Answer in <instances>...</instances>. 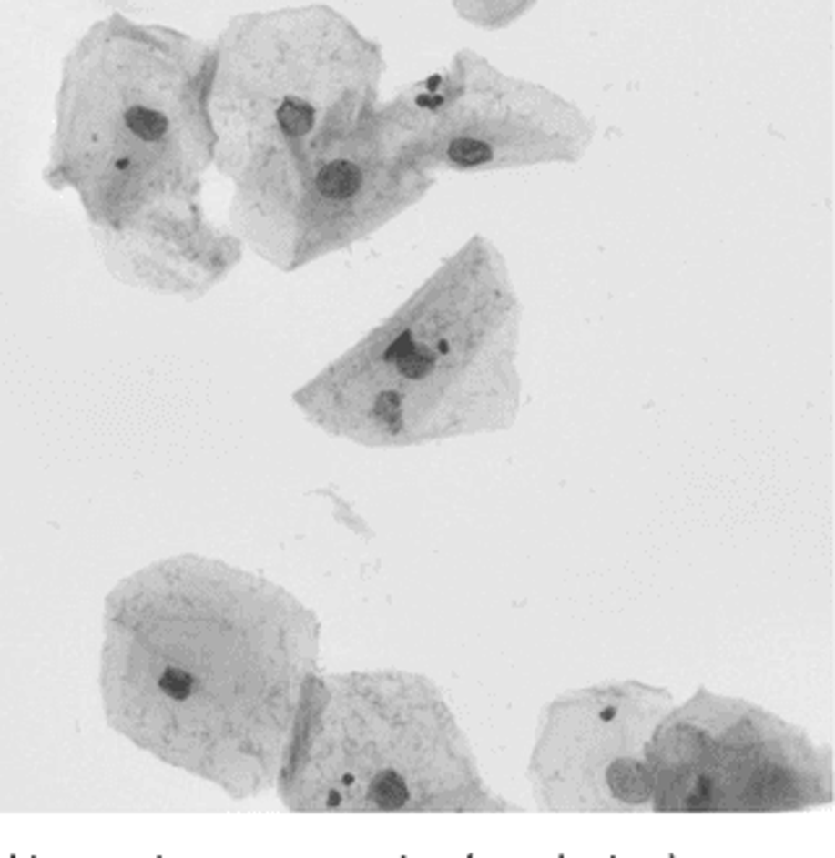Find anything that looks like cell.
Segmentation results:
<instances>
[{"mask_svg": "<svg viewBox=\"0 0 835 858\" xmlns=\"http://www.w3.org/2000/svg\"><path fill=\"white\" fill-rule=\"evenodd\" d=\"M194 676L188 671H180V668H168L162 676H159V689L173 697V700H188L194 694Z\"/></svg>", "mask_w": 835, "mask_h": 858, "instance_id": "obj_9", "label": "cell"}, {"mask_svg": "<svg viewBox=\"0 0 835 858\" xmlns=\"http://www.w3.org/2000/svg\"><path fill=\"white\" fill-rule=\"evenodd\" d=\"M608 788L616 799L626 803H645L653 793V775L637 760H616L606 770Z\"/></svg>", "mask_w": 835, "mask_h": 858, "instance_id": "obj_1", "label": "cell"}, {"mask_svg": "<svg viewBox=\"0 0 835 858\" xmlns=\"http://www.w3.org/2000/svg\"><path fill=\"white\" fill-rule=\"evenodd\" d=\"M433 366H436V355L428 350V348H423V345H412V348L397 360L400 373H402L405 379H412V381L426 379L428 373L433 371Z\"/></svg>", "mask_w": 835, "mask_h": 858, "instance_id": "obj_7", "label": "cell"}, {"mask_svg": "<svg viewBox=\"0 0 835 858\" xmlns=\"http://www.w3.org/2000/svg\"><path fill=\"white\" fill-rule=\"evenodd\" d=\"M439 84H442V76H431L426 81V86H428V92H436V89H439Z\"/></svg>", "mask_w": 835, "mask_h": 858, "instance_id": "obj_12", "label": "cell"}, {"mask_svg": "<svg viewBox=\"0 0 835 858\" xmlns=\"http://www.w3.org/2000/svg\"><path fill=\"white\" fill-rule=\"evenodd\" d=\"M369 796L371 801L379 806V809H400V806H405L410 799V791H408V782L402 781V775L400 772H394V770H384V772H379L373 781H371L369 788Z\"/></svg>", "mask_w": 835, "mask_h": 858, "instance_id": "obj_3", "label": "cell"}, {"mask_svg": "<svg viewBox=\"0 0 835 858\" xmlns=\"http://www.w3.org/2000/svg\"><path fill=\"white\" fill-rule=\"evenodd\" d=\"M373 418L389 430V433H397L400 430V420H402V397L397 391H382L373 402Z\"/></svg>", "mask_w": 835, "mask_h": 858, "instance_id": "obj_8", "label": "cell"}, {"mask_svg": "<svg viewBox=\"0 0 835 858\" xmlns=\"http://www.w3.org/2000/svg\"><path fill=\"white\" fill-rule=\"evenodd\" d=\"M614 715H616V710H614V707H608V710H603V712H601L603 721H611Z\"/></svg>", "mask_w": 835, "mask_h": 858, "instance_id": "obj_13", "label": "cell"}, {"mask_svg": "<svg viewBox=\"0 0 835 858\" xmlns=\"http://www.w3.org/2000/svg\"><path fill=\"white\" fill-rule=\"evenodd\" d=\"M442 97H431V95H423V97H418V105L421 107H431V110H436V107H442Z\"/></svg>", "mask_w": 835, "mask_h": 858, "instance_id": "obj_11", "label": "cell"}, {"mask_svg": "<svg viewBox=\"0 0 835 858\" xmlns=\"http://www.w3.org/2000/svg\"><path fill=\"white\" fill-rule=\"evenodd\" d=\"M126 126L131 128V134L141 141H157L168 134L170 123L168 117L149 107H128L126 110Z\"/></svg>", "mask_w": 835, "mask_h": 858, "instance_id": "obj_5", "label": "cell"}, {"mask_svg": "<svg viewBox=\"0 0 835 858\" xmlns=\"http://www.w3.org/2000/svg\"><path fill=\"white\" fill-rule=\"evenodd\" d=\"M491 146L486 141H478V138H454L449 144V159L460 167H475V165H486L491 162Z\"/></svg>", "mask_w": 835, "mask_h": 858, "instance_id": "obj_6", "label": "cell"}, {"mask_svg": "<svg viewBox=\"0 0 835 858\" xmlns=\"http://www.w3.org/2000/svg\"><path fill=\"white\" fill-rule=\"evenodd\" d=\"M361 186H363V173L355 162H348V159H334L330 165H324L316 176L319 194L334 201L355 196L361 191Z\"/></svg>", "mask_w": 835, "mask_h": 858, "instance_id": "obj_2", "label": "cell"}, {"mask_svg": "<svg viewBox=\"0 0 835 858\" xmlns=\"http://www.w3.org/2000/svg\"><path fill=\"white\" fill-rule=\"evenodd\" d=\"M313 107L300 97H285L277 107V123L288 136H306L313 128Z\"/></svg>", "mask_w": 835, "mask_h": 858, "instance_id": "obj_4", "label": "cell"}, {"mask_svg": "<svg viewBox=\"0 0 835 858\" xmlns=\"http://www.w3.org/2000/svg\"><path fill=\"white\" fill-rule=\"evenodd\" d=\"M412 345H415V342H412V334L402 332L387 348V352H384V360H387V363H392V366H397V360H400V358H402V355H405V352H408Z\"/></svg>", "mask_w": 835, "mask_h": 858, "instance_id": "obj_10", "label": "cell"}]
</instances>
